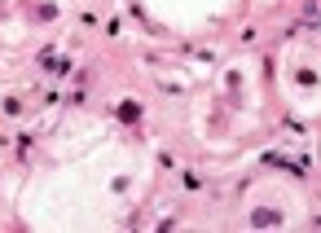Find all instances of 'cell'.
Masks as SVG:
<instances>
[{"mask_svg":"<svg viewBox=\"0 0 321 233\" xmlns=\"http://www.w3.org/2000/svg\"><path fill=\"white\" fill-rule=\"evenodd\" d=\"M251 220H255V224H277V220H282V216H273V211H255Z\"/></svg>","mask_w":321,"mask_h":233,"instance_id":"6da1fadb","label":"cell"}]
</instances>
